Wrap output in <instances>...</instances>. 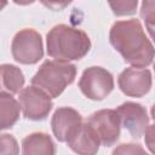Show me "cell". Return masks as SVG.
<instances>
[{"label":"cell","mask_w":155,"mask_h":155,"mask_svg":"<svg viewBox=\"0 0 155 155\" xmlns=\"http://www.w3.org/2000/svg\"><path fill=\"white\" fill-rule=\"evenodd\" d=\"M113 13L117 17L132 16L137 11L138 0H108Z\"/></svg>","instance_id":"15"},{"label":"cell","mask_w":155,"mask_h":155,"mask_svg":"<svg viewBox=\"0 0 155 155\" xmlns=\"http://www.w3.org/2000/svg\"><path fill=\"white\" fill-rule=\"evenodd\" d=\"M120 125L127 130L133 138H140L149 126V115L147 109L134 102H125L116 109Z\"/></svg>","instance_id":"10"},{"label":"cell","mask_w":155,"mask_h":155,"mask_svg":"<svg viewBox=\"0 0 155 155\" xmlns=\"http://www.w3.org/2000/svg\"><path fill=\"white\" fill-rule=\"evenodd\" d=\"M46 47L51 58L63 62L79 61L91 50V40L84 30L57 24L46 35Z\"/></svg>","instance_id":"2"},{"label":"cell","mask_w":155,"mask_h":155,"mask_svg":"<svg viewBox=\"0 0 155 155\" xmlns=\"http://www.w3.org/2000/svg\"><path fill=\"white\" fill-rule=\"evenodd\" d=\"M111 46L132 67L147 68L154 61V46L136 18L116 21L109 31Z\"/></svg>","instance_id":"1"},{"label":"cell","mask_w":155,"mask_h":155,"mask_svg":"<svg viewBox=\"0 0 155 155\" xmlns=\"http://www.w3.org/2000/svg\"><path fill=\"white\" fill-rule=\"evenodd\" d=\"M144 134H145V143H147L149 150L151 153H154V126L149 125L148 128L145 130Z\"/></svg>","instance_id":"20"},{"label":"cell","mask_w":155,"mask_h":155,"mask_svg":"<svg viewBox=\"0 0 155 155\" xmlns=\"http://www.w3.org/2000/svg\"><path fill=\"white\" fill-rule=\"evenodd\" d=\"M40 1L45 7L53 11H62L73 2V0H40Z\"/></svg>","instance_id":"19"},{"label":"cell","mask_w":155,"mask_h":155,"mask_svg":"<svg viewBox=\"0 0 155 155\" xmlns=\"http://www.w3.org/2000/svg\"><path fill=\"white\" fill-rule=\"evenodd\" d=\"M34 1H35V0H13L15 4H17V5H22V6L30 5V4H33Z\"/></svg>","instance_id":"21"},{"label":"cell","mask_w":155,"mask_h":155,"mask_svg":"<svg viewBox=\"0 0 155 155\" xmlns=\"http://www.w3.org/2000/svg\"><path fill=\"white\" fill-rule=\"evenodd\" d=\"M154 8H155V0H143L140 7V16L145 22L150 36H153V30H154V16H155Z\"/></svg>","instance_id":"16"},{"label":"cell","mask_w":155,"mask_h":155,"mask_svg":"<svg viewBox=\"0 0 155 155\" xmlns=\"http://www.w3.org/2000/svg\"><path fill=\"white\" fill-rule=\"evenodd\" d=\"M67 144L76 154L93 155L98 151L101 142L90 125L87 122H82V126L80 127L78 133L70 140H68Z\"/></svg>","instance_id":"11"},{"label":"cell","mask_w":155,"mask_h":155,"mask_svg":"<svg viewBox=\"0 0 155 155\" xmlns=\"http://www.w3.org/2000/svg\"><path fill=\"white\" fill-rule=\"evenodd\" d=\"M11 52L13 59L21 64H36L44 57L41 35L30 28L19 30L12 39Z\"/></svg>","instance_id":"4"},{"label":"cell","mask_w":155,"mask_h":155,"mask_svg":"<svg viewBox=\"0 0 155 155\" xmlns=\"http://www.w3.org/2000/svg\"><path fill=\"white\" fill-rule=\"evenodd\" d=\"M153 84L151 71L145 68L131 67L120 73L117 78V85L121 92L128 97L140 98L145 96Z\"/></svg>","instance_id":"8"},{"label":"cell","mask_w":155,"mask_h":155,"mask_svg":"<svg viewBox=\"0 0 155 155\" xmlns=\"http://www.w3.org/2000/svg\"><path fill=\"white\" fill-rule=\"evenodd\" d=\"M7 5V0H0V11Z\"/></svg>","instance_id":"22"},{"label":"cell","mask_w":155,"mask_h":155,"mask_svg":"<svg viewBox=\"0 0 155 155\" xmlns=\"http://www.w3.org/2000/svg\"><path fill=\"white\" fill-rule=\"evenodd\" d=\"M76 67L63 61H45L35 75L31 78V85L45 91L51 98H57L63 91L74 82Z\"/></svg>","instance_id":"3"},{"label":"cell","mask_w":155,"mask_h":155,"mask_svg":"<svg viewBox=\"0 0 155 155\" xmlns=\"http://www.w3.org/2000/svg\"><path fill=\"white\" fill-rule=\"evenodd\" d=\"M19 148L16 138L12 134L2 133L0 134V154H18Z\"/></svg>","instance_id":"17"},{"label":"cell","mask_w":155,"mask_h":155,"mask_svg":"<svg viewBox=\"0 0 155 155\" xmlns=\"http://www.w3.org/2000/svg\"><path fill=\"white\" fill-rule=\"evenodd\" d=\"M86 122L94 131L102 145L111 147L119 140L121 125L116 110L101 109L93 113Z\"/></svg>","instance_id":"7"},{"label":"cell","mask_w":155,"mask_h":155,"mask_svg":"<svg viewBox=\"0 0 155 155\" xmlns=\"http://www.w3.org/2000/svg\"><path fill=\"white\" fill-rule=\"evenodd\" d=\"M79 87L88 99L103 101L114 90V78L102 67H90L82 71Z\"/></svg>","instance_id":"5"},{"label":"cell","mask_w":155,"mask_h":155,"mask_svg":"<svg viewBox=\"0 0 155 155\" xmlns=\"http://www.w3.org/2000/svg\"><path fill=\"white\" fill-rule=\"evenodd\" d=\"M22 154H45L53 155L56 154V147L52 138L44 132H34L27 136L22 140Z\"/></svg>","instance_id":"13"},{"label":"cell","mask_w":155,"mask_h":155,"mask_svg":"<svg viewBox=\"0 0 155 155\" xmlns=\"http://www.w3.org/2000/svg\"><path fill=\"white\" fill-rule=\"evenodd\" d=\"M21 107L12 94L0 93V131L11 128L19 119Z\"/></svg>","instance_id":"14"},{"label":"cell","mask_w":155,"mask_h":155,"mask_svg":"<svg viewBox=\"0 0 155 155\" xmlns=\"http://www.w3.org/2000/svg\"><path fill=\"white\" fill-rule=\"evenodd\" d=\"M82 126V116L81 114L70 108V107H61L56 109L51 119L52 132L58 142L67 143L70 140Z\"/></svg>","instance_id":"9"},{"label":"cell","mask_w":155,"mask_h":155,"mask_svg":"<svg viewBox=\"0 0 155 155\" xmlns=\"http://www.w3.org/2000/svg\"><path fill=\"white\" fill-rule=\"evenodd\" d=\"M18 103L23 116L33 121L46 119L53 107L51 97L34 85L24 87L19 91Z\"/></svg>","instance_id":"6"},{"label":"cell","mask_w":155,"mask_h":155,"mask_svg":"<svg viewBox=\"0 0 155 155\" xmlns=\"http://www.w3.org/2000/svg\"><path fill=\"white\" fill-rule=\"evenodd\" d=\"M114 154H145V150L139 144H120L114 151Z\"/></svg>","instance_id":"18"},{"label":"cell","mask_w":155,"mask_h":155,"mask_svg":"<svg viewBox=\"0 0 155 155\" xmlns=\"http://www.w3.org/2000/svg\"><path fill=\"white\" fill-rule=\"evenodd\" d=\"M23 71L13 64L0 65V93L17 94L24 86Z\"/></svg>","instance_id":"12"}]
</instances>
